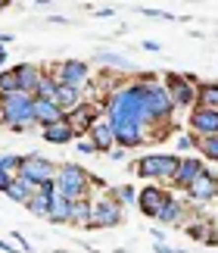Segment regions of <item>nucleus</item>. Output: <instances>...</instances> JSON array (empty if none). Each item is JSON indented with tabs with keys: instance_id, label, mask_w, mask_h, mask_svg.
I'll return each mask as SVG.
<instances>
[{
	"instance_id": "f257e3e1",
	"label": "nucleus",
	"mask_w": 218,
	"mask_h": 253,
	"mask_svg": "<svg viewBox=\"0 0 218 253\" xmlns=\"http://www.w3.org/2000/svg\"><path fill=\"white\" fill-rule=\"evenodd\" d=\"M103 113L109 125L115 131V147L122 150H137L144 147L150 138V119H146V106H144V91L134 79L125 82L122 87H115L112 94L103 100Z\"/></svg>"
},
{
	"instance_id": "f03ea898",
	"label": "nucleus",
	"mask_w": 218,
	"mask_h": 253,
	"mask_svg": "<svg viewBox=\"0 0 218 253\" xmlns=\"http://www.w3.org/2000/svg\"><path fill=\"white\" fill-rule=\"evenodd\" d=\"M134 82L141 84V91H144V106H146L150 128H156V125H172L178 110H175V103H172V97H168V91H165V84H162L159 75L137 72Z\"/></svg>"
},
{
	"instance_id": "7ed1b4c3",
	"label": "nucleus",
	"mask_w": 218,
	"mask_h": 253,
	"mask_svg": "<svg viewBox=\"0 0 218 253\" xmlns=\"http://www.w3.org/2000/svg\"><path fill=\"white\" fill-rule=\"evenodd\" d=\"M0 110H3V125L9 131L22 134L25 128H35V97L25 91H13L0 97Z\"/></svg>"
},
{
	"instance_id": "20e7f679",
	"label": "nucleus",
	"mask_w": 218,
	"mask_h": 253,
	"mask_svg": "<svg viewBox=\"0 0 218 253\" xmlns=\"http://www.w3.org/2000/svg\"><path fill=\"white\" fill-rule=\"evenodd\" d=\"M56 191L63 194L69 203L87 200V197H91V172H87L84 166H78V163H59Z\"/></svg>"
},
{
	"instance_id": "39448f33",
	"label": "nucleus",
	"mask_w": 218,
	"mask_h": 253,
	"mask_svg": "<svg viewBox=\"0 0 218 253\" xmlns=\"http://www.w3.org/2000/svg\"><path fill=\"white\" fill-rule=\"evenodd\" d=\"M178 166H181V157L178 153H146V157H137L134 163V175L144 181H168L172 184Z\"/></svg>"
},
{
	"instance_id": "423d86ee",
	"label": "nucleus",
	"mask_w": 218,
	"mask_h": 253,
	"mask_svg": "<svg viewBox=\"0 0 218 253\" xmlns=\"http://www.w3.org/2000/svg\"><path fill=\"white\" fill-rule=\"evenodd\" d=\"M122 219H125V207L118 203L109 191H103L100 197H94L91 200V225L87 228H115V225H122Z\"/></svg>"
},
{
	"instance_id": "0eeeda50",
	"label": "nucleus",
	"mask_w": 218,
	"mask_h": 253,
	"mask_svg": "<svg viewBox=\"0 0 218 253\" xmlns=\"http://www.w3.org/2000/svg\"><path fill=\"white\" fill-rule=\"evenodd\" d=\"M162 84H165L168 97H172L175 110H193V106H196V94H200V84L187 82V75H184V72H165V75H162Z\"/></svg>"
},
{
	"instance_id": "6e6552de",
	"label": "nucleus",
	"mask_w": 218,
	"mask_h": 253,
	"mask_svg": "<svg viewBox=\"0 0 218 253\" xmlns=\"http://www.w3.org/2000/svg\"><path fill=\"white\" fill-rule=\"evenodd\" d=\"M47 72H50L59 84L78 87V91H84V87L91 84V66H87L84 60H78V56H72V60H59V63H53Z\"/></svg>"
},
{
	"instance_id": "1a4fd4ad",
	"label": "nucleus",
	"mask_w": 218,
	"mask_h": 253,
	"mask_svg": "<svg viewBox=\"0 0 218 253\" xmlns=\"http://www.w3.org/2000/svg\"><path fill=\"white\" fill-rule=\"evenodd\" d=\"M56 172H59V166H56L53 160L41 157V153H25V157H22V172H19V178L32 181L35 188H37V184H44V181H56Z\"/></svg>"
},
{
	"instance_id": "9d476101",
	"label": "nucleus",
	"mask_w": 218,
	"mask_h": 253,
	"mask_svg": "<svg viewBox=\"0 0 218 253\" xmlns=\"http://www.w3.org/2000/svg\"><path fill=\"white\" fill-rule=\"evenodd\" d=\"M168 197H172L168 188H162V184H146V188H141V194H137V210H141L146 219L156 222V216H159V210L168 203Z\"/></svg>"
},
{
	"instance_id": "9b49d317",
	"label": "nucleus",
	"mask_w": 218,
	"mask_h": 253,
	"mask_svg": "<svg viewBox=\"0 0 218 253\" xmlns=\"http://www.w3.org/2000/svg\"><path fill=\"white\" fill-rule=\"evenodd\" d=\"M100 113H103V103H91V100H84L81 106H75V110H72V113H66V119H69V122H72V125H75V131H78V138H84V134H87V131H91V128H94V125H97V122H100V119H103V116H100Z\"/></svg>"
},
{
	"instance_id": "f8f14e48",
	"label": "nucleus",
	"mask_w": 218,
	"mask_h": 253,
	"mask_svg": "<svg viewBox=\"0 0 218 253\" xmlns=\"http://www.w3.org/2000/svg\"><path fill=\"white\" fill-rule=\"evenodd\" d=\"M187 125L196 138H215L218 134V113L215 110H203V106H193L190 116H187Z\"/></svg>"
},
{
	"instance_id": "ddd939ff",
	"label": "nucleus",
	"mask_w": 218,
	"mask_h": 253,
	"mask_svg": "<svg viewBox=\"0 0 218 253\" xmlns=\"http://www.w3.org/2000/svg\"><path fill=\"white\" fill-rule=\"evenodd\" d=\"M206 172V163H203V157H181V166H178V172H175V178H172V188H178V191H187L190 184L200 178V175Z\"/></svg>"
},
{
	"instance_id": "4468645a",
	"label": "nucleus",
	"mask_w": 218,
	"mask_h": 253,
	"mask_svg": "<svg viewBox=\"0 0 218 253\" xmlns=\"http://www.w3.org/2000/svg\"><path fill=\"white\" fill-rule=\"evenodd\" d=\"M187 197H190L193 203H212V200H218V175L206 169L200 178L187 188Z\"/></svg>"
},
{
	"instance_id": "2eb2a0df",
	"label": "nucleus",
	"mask_w": 218,
	"mask_h": 253,
	"mask_svg": "<svg viewBox=\"0 0 218 253\" xmlns=\"http://www.w3.org/2000/svg\"><path fill=\"white\" fill-rule=\"evenodd\" d=\"M9 69H13L16 82H19V91H25V94L35 97L37 84H41V75H44L41 66H35V63H16V66H9Z\"/></svg>"
},
{
	"instance_id": "dca6fc26",
	"label": "nucleus",
	"mask_w": 218,
	"mask_h": 253,
	"mask_svg": "<svg viewBox=\"0 0 218 253\" xmlns=\"http://www.w3.org/2000/svg\"><path fill=\"white\" fill-rule=\"evenodd\" d=\"M41 138L47 144H53V147H63V144L78 141V131H75V125L69 122V119H59L53 125H47V128H41Z\"/></svg>"
},
{
	"instance_id": "f3484780",
	"label": "nucleus",
	"mask_w": 218,
	"mask_h": 253,
	"mask_svg": "<svg viewBox=\"0 0 218 253\" xmlns=\"http://www.w3.org/2000/svg\"><path fill=\"white\" fill-rule=\"evenodd\" d=\"M159 225H187V203L178 200L175 194L168 197V203L159 210V216H156Z\"/></svg>"
},
{
	"instance_id": "a211bd4d",
	"label": "nucleus",
	"mask_w": 218,
	"mask_h": 253,
	"mask_svg": "<svg viewBox=\"0 0 218 253\" xmlns=\"http://www.w3.org/2000/svg\"><path fill=\"white\" fill-rule=\"evenodd\" d=\"M87 141L97 147V153H109L115 147V131H112V125H109V119H100L94 125L91 131H87Z\"/></svg>"
},
{
	"instance_id": "6ab92c4d",
	"label": "nucleus",
	"mask_w": 218,
	"mask_h": 253,
	"mask_svg": "<svg viewBox=\"0 0 218 253\" xmlns=\"http://www.w3.org/2000/svg\"><path fill=\"white\" fill-rule=\"evenodd\" d=\"M59 119H66V110L56 100H37V97H35V125L47 128V125H53Z\"/></svg>"
},
{
	"instance_id": "aec40b11",
	"label": "nucleus",
	"mask_w": 218,
	"mask_h": 253,
	"mask_svg": "<svg viewBox=\"0 0 218 253\" xmlns=\"http://www.w3.org/2000/svg\"><path fill=\"white\" fill-rule=\"evenodd\" d=\"M69 216H72V203H69L63 194H53V203H50V216L47 222H53V225H69Z\"/></svg>"
},
{
	"instance_id": "412c9836",
	"label": "nucleus",
	"mask_w": 218,
	"mask_h": 253,
	"mask_svg": "<svg viewBox=\"0 0 218 253\" xmlns=\"http://www.w3.org/2000/svg\"><path fill=\"white\" fill-rule=\"evenodd\" d=\"M56 103L63 106L66 113H72L75 106H81V103H84V91H78V87H69V84H59V91H56Z\"/></svg>"
},
{
	"instance_id": "4be33fe9",
	"label": "nucleus",
	"mask_w": 218,
	"mask_h": 253,
	"mask_svg": "<svg viewBox=\"0 0 218 253\" xmlns=\"http://www.w3.org/2000/svg\"><path fill=\"white\" fill-rule=\"evenodd\" d=\"M35 184L32 181H25V178H16L13 184H9V191H6V197L9 200H16V203H22V207H28V200L35 197Z\"/></svg>"
},
{
	"instance_id": "5701e85b",
	"label": "nucleus",
	"mask_w": 218,
	"mask_h": 253,
	"mask_svg": "<svg viewBox=\"0 0 218 253\" xmlns=\"http://www.w3.org/2000/svg\"><path fill=\"white\" fill-rule=\"evenodd\" d=\"M196 106L218 113V82H200V94H196Z\"/></svg>"
},
{
	"instance_id": "b1692460",
	"label": "nucleus",
	"mask_w": 218,
	"mask_h": 253,
	"mask_svg": "<svg viewBox=\"0 0 218 253\" xmlns=\"http://www.w3.org/2000/svg\"><path fill=\"white\" fill-rule=\"evenodd\" d=\"M50 203H53V194H44L41 188H37L35 197L28 200V212L37 216V219H47V216H50Z\"/></svg>"
},
{
	"instance_id": "393cba45",
	"label": "nucleus",
	"mask_w": 218,
	"mask_h": 253,
	"mask_svg": "<svg viewBox=\"0 0 218 253\" xmlns=\"http://www.w3.org/2000/svg\"><path fill=\"white\" fill-rule=\"evenodd\" d=\"M91 200H94V197H87V200H75V203H72V216H69V225H81V228L91 225Z\"/></svg>"
},
{
	"instance_id": "a878e982",
	"label": "nucleus",
	"mask_w": 218,
	"mask_h": 253,
	"mask_svg": "<svg viewBox=\"0 0 218 253\" xmlns=\"http://www.w3.org/2000/svg\"><path fill=\"white\" fill-rule=\"evenodd\" d=\"M184 231H187V238H193V241H200V244H206V241H209V235L215 231V225H212L209 219H203V222H187Z\"/></svg>"
},
{
	"instance_id": "bb28decb",
	"label": "nucleus",
	"mask_w": 218,
	"mask_h": 253,
	"mask_svg": "<svg viewBox=\"0 0 218 253\" xmlns=\"http://www.w3.org/2000/svg\"><path fill=\"white\" fill-rule=\"evenodd\" d=\"M56 91H59V82H56L53 75L44 69V75H41V84H37L35 97H37V100H56Z\"/></svg>"
},
{
	"instance_id": "cd10ccee",
	"label": "nucleus",
	"mask_w": 218,
	"mask_h": 253,
	"mask_svg": "<svg viewBox=\"0 0 218 253\" xmlns=\"http://www.w3.org/2000/svg\"><path fill=\"white\" fill-rule=\"evenodd\" d=\"M0 172L19 178V172H22V153H0Z\"/></svg>"
},
{
	"instance_id": "c85d7f7f",
	"label": "nucleus",
	"mask_w": 218,
	"mask_h": 253,
	"mask_svg": "<svg viewBox=\"0 0 218 253\" xmlns=\"http://www.w3.org/2000/svg\"><path fill=\"white\" fill-rule=\"evenodd\" d=\"M109 194H112V197L122 203V207H131V203H137V194H141V191H137L134 184L128 181V184H118V188H112Z\"/></svg>"
},
{
	"instance_id": "c756f323",
	"label": "nucleus",
	"mask_w": 218,
	"mask_h": 253,
	"mask_svg": "<svg viewBox=\"0 0 218 253\" xmlns=\"http://www.w3.org/2000/svg\"><path fill=\"white\" fill-rule=\"evenodd\" d=\"M97 63H100V66H112V69H128V72H134V63L125 60V56H118V53H100V56H97ZM134 75H137V72H134Z\"/></svg>"
},
{
	"instance_id": "7c9ffc66",
	"label": "nucleus",
	"mask_w": 218,
	"mask_h": 253,
	"mask_svg": "<svg viewBox=\"0 0 218 253\" xmlns=\"http://www.w3.org/2000/svg\"><path fill=\"white\" fill-rule=\"evenodd\" d=\"M196 150H200L203 160H209V163H215V166H218V134H215V138H200Z\"/></svg>"
},
{
	"instance_id": "2f4dec72",
	"label": "nucleus",
	"mask_w": 218,
	"mask_h": 253,
	"mask_svg": "<svg viewBox=\"0 0 218 253\" xmlns=\"http://www.w3.org/2000/svg\"><path fill=\"white\" fill-rule=\"evenodd\" d=\"M175 144H178V153H190V150H196L200 138H196L193 131H178L175 134Z\"/></svg>"
},
{
	"instance_id": "473e14b6",
	"label": "nucleus",
	"mask_w": 218,
	"mask_h": 253,
	"mask_svg": "<svg viewBox=\"0 0 218 253\" xmlns=\"http://www.w3.org/2000/svg\"><path fill=\"white\" fill-rule=\"evenodd\" d=\"M75 147H78V153H81V157H97V147L87 138H78L75 141Z\"/></svg>"
},
{
	"instance_id": "72a5a7b5",
	"label": "nucleus",
	"mask_w": 218,
	"mask_h": 253,
	"mask_svg": "<svg viewBox=\"0 0 218 253\" xmlns=\"http://www.w3.org/2000/svg\"><path fill=\"white\" fill-rule=\"evenodd\" d=\"M13 241H16V247L22 250V253H32V244H28V241L22 238V231H13Z\"/></svg>"
},
{
	"instance_id": "f704fd0d",
	"label": "nucleus",
	"mask_w": 218,
	"mask_h": 253,
	"mask_svg": "<svg viewBox=\"0 0 218 253\" xmlns=\"http://www.w3.org/2000/svg\"><path fill=\"white\" fill-rule=\"evenodd\" d=\"M106 157H109V160H112V163H122V160L128 157V150H122V147H112V150H109V153H106Z\"/></svg>"
},
{
	"instance_id": "c9c22d12",
	"label": "nucleus",
	"mask_w": 218,
	"mask_h": 253,
	"mask_svg": "<svg viewBox=\"0 0 218 253\" xmlns=\"http://www.w3.org/2000/svg\"><path fill=\"white\" fill-rule=\"evenodd\" d=\"M13 181H16V178H13V175H6V172H0V191H3V194L9 191V184H13Z\"/></svg>"
},
{
	"instance_id": "e433bc0d",
	"label": "nucleus",
	"mask_w": 218,
	"mask_h": 253,
	"mask_svg": "<svg viewBox=\"0 0 218 253\" xmlns=\"http://www.w3.org/2000/svg\"><path fill=\"white\" fill-rule=\"evenodd\" d=\"M0 253H22V250H19V247H13L9 241H3V238H0Z\"/></svg>"
},
{
	"instance_id": "4c0bfd02",
	"label": "nucleus",
	"mask_w": 218,
	"mask_h": 253,
	"mask_svg": "<svg viewBox=\"0 0 218 253\" xmlns=\"http://www.w3.org/2000/svg\"><path fill=\"white\" fill-rule=\"evenodd\" d=\"M153 253H184V250H175L168 244H153Z\"/></svg>"
},
{
	"instance_id": "58836bf2",
	"label": "nucleus",
	"mask_w": 218,
	"mask_h": 253,
	"mask_svg": "<svg viewBox=\"0 0 218 253\" xmlns=\"http://www.w3.org/2000/svg\"><path fill=\"white\" fill-rule=\"evenodd\" d=\"M144 50H150V53H159V50H162V44H159V41H144Z\"/></svg>"
},
{
	"instance_id": "ea45409f",
	"label": "nucleus",
	"mask_w": 218,
	"mask_h": 253,
	"mask_svg": "<svg viewBox=\"0 0 218 253\" xmlns=\"http://www.w3.org/2000/svg\"><path fill=\"white\" fill-rule=\"evenodd\" d=\"M6 60H9V53H6V47H0V72L6 69Z\"/></svg>"
},
{
	"instance_id": "a19ab883",
	"label": "nucleus",
	"mask_w": 218,
	"mask_h": 253,
	"mask_svg": "<svg viewBox=\"0 0 218 253\" xmlns=\"http://www.w3.org/2000/svg\"><path fill=\"white\" fill-rule=\"evenodd\" d=\"M9 41H13V35H9V32H0V47H6Z\"/></svg>"
},
{
	"instance_id": "79ce46f5",
	"label": "nucleus",
	"mask_w": 218,
	"mask_h": 253,
	"mask_svg": "<svg viewBox=\"0 0 218 253\" xmlns=\"http://www.w3.org/2000/svg\"><path fill=\"white\" fill-rule=\"evenodd\" d=\"M206 244H209V247H218V228H215L212 235H209V241H206Z\"/></svg>"
},
{
	"instance_id": "37998d69",
	"label": "nucleus",
	"mask_w": 218,
	"mask_h": 253,
	"mask_svg": "<svg viewBox=\"0 0 218 253\" xmlns=\"http://www.w3.org/2000/svg\"><path fill=\"white\" fill-rule=\"evenodd\" d=\"M53 253H72V250H53Z\"/></svg>"
},
{
	"instance_id": "c03bdc74",
	"label": "nucleus",
	"mask_w": 218,
	"mask_h": 253,
	"mask_svg": "<svg viewBox=\"0 0 218 253\" xmlns=\"http://www.w3.org/2000/svg\"><path fill=\"white\" fill-rule=\"evenodd\" d=\"M0 125H3V110H0Z\"/></svg>"
},
{
	"instance_id": "a18cd8bd",
	"label": "nucleus",
	"mask_w": 218,
	"mask_h": 253,
	"mask_svg": "<svg viewBox=\"0 0 218 253\" xmlns=\"http://www.w3.org/2000/svg\"><path fill=\"white\" fill-rule=\"evenodd\" d=\"M3 6H6V0H0V9H3Z\"/></svg>"
}]
</instances>
